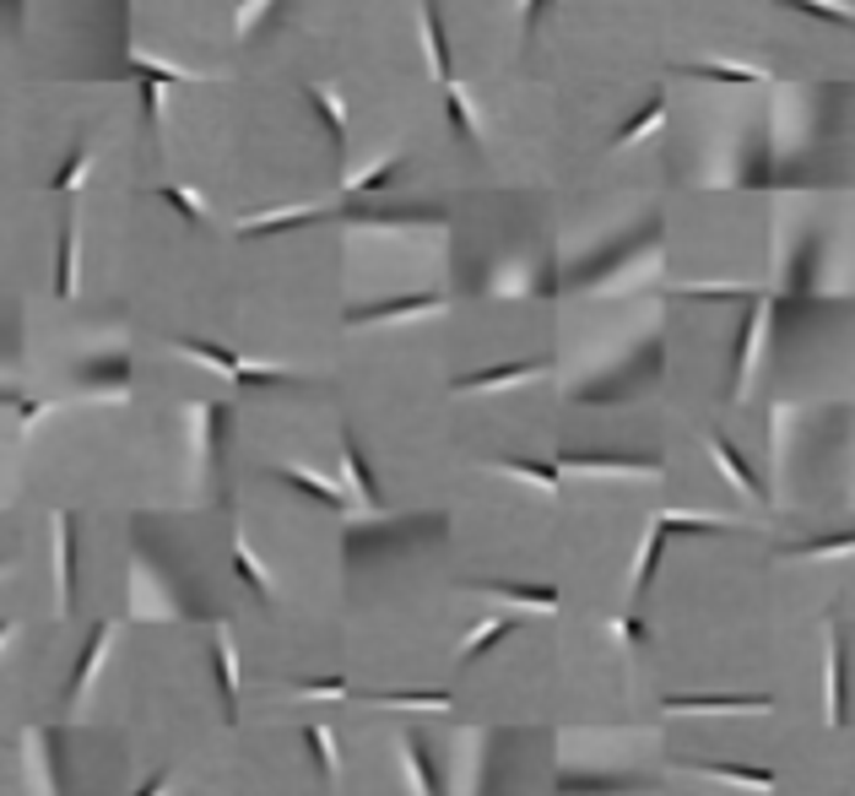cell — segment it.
Returning <instances> with one entry per match:
<instances>
[{
    "instance_id": "cell-1",
    "label": "cell",
    "mask_w": 855,
    "mask_h": 796,
    "mask_svg": "<svg viewBox=\"0 0 855 796\" xmlns=\"http://www.w3.org/2000/svg\"><path fill=\"white\" fill-rule=\"evenodd\" d=\"M438 310H444V293H407V299H385V304L352 310L347 325H380V319H412V315H438Z\"/></svg>"
},
{
    "instance_id": "cell-2",
    "label": "cell",
    "mask_w": 855,
    "mask_h": 796,
    "mask_svg": "<svg viewBox=\"0 0 855 796\" xmlns=\"http://www.w3.org/2000/svg\"><path fill=\"white\" fill-rule=\"evenodd\" d=\"M537 374H547L542 358H531V363H493V369L460 374L455 390H460V396H466V390H504V385H526V379H537Z\"/></svg>"
},
{
    "instance_id": "cell-3",
    "label": "cell",
    "mask_w": 855,
    "mask_h": 796,
    "mask_svg": "<svg viewBox=\"0 0 855 796\" xmlns=\"http://www.w3.org/2000/svg\"><path fill=\"white\" fill-rule=\"evenodd\" d=\"M55 569H60V613L76 607V526L71 515H55Z\"/></svg>"
},
{
    "instance_id": "cell-4",
    "label": "cell",
    "mask_w": 855,
    "mask_h": 796,
    "mask_svg": "<svg viewBox=\"0 0 855 796\" xmlns=\"http://www.w3.org/2000/svg\"><path fill=\"white\" fill-rule=\"evenodd\" d=\"M769 715L774 710V699L769 694H758V699H666V715Z\"/></svg>"
},
{
    "instance_id": "cell-5",
    "label": "cell",
    "mask_w": 855,
    "mask_h": 796,
    "mask_svg": "<svg viewBox=\"0 0 855 796\" xmlns=\"http://www.w3.org/2000/svg\"><path fill=\"white\" fill-rule=\"evenodd\" d=\"M341 472H347V482H352V493H358L363 509H380V482H374V472H369V461H363V450H358L352 434H341Z\"/></svg>"
},
{
    "instance_id": "cell-6",
    "label": "cell",
    "mask_w": 855,
    "mask_h": 796,
    "mask_svg": "<svg viewBox=\"0 0 855 796\" xmlns=\"http://www.w3.org/2000/svg\"><path fill=\"white\" fill-rule=\"evenodd\" d=\"M710 450H714V461H720V472L736 482V487H742V493H747L752 504H763V482L752 478V467L742 461V450H736V445H731L725 434H710Z\"/></svg>"
},
{
    "instance_id": "cell-7",
    "label": "cell",
    "mask_w": 855,
    "mask_h": 796,
    "mask_svg": "<svg viewBox=\"0 0 855 796\" xmlns=\"http://www.w3.org/2000/svg\"><path fill=\"white\" fill-rule=\"evenodd\" d=\"M763 299H752V310L742 315V336H736V374H731V390L742 396L747 390V374H752V347H758V330H763Z\"/></svg>"
},
{
    "instance_id": "cell-8",
    "label": "cell",
    "mask_w": 855,
    "mask_h": 796,
    "mask_svg": "<svg viewBox=\"0 0 855 796\" xmlns=\"http://www.w3.org/2000/svg\"><path fill=\"white\" fill-rule=\"evenodd\" d=\"M309 104H314V114L325 120V136H330V147H336V162L347 158V114H341V98H336V87H309Z\"/></svg>"
},
{
    "instance_id": "cell-9",
    "label": "cell",
    "mask_w": 855,
    "mask_h": 796,
    "mask_svg": "<svg viewBox=\"0 0 855 796\" xmlns=\"http://www.w3.org/2000/svg\"><path fill=\"white\" fill-rule=\"evenodd\" d=\"M423 44H428V71H433L438 82H449V38H444L438 0H423Z\"/></svg>"
},
{
    "instance_id": "cell-10",
    "label": "cell",
    "mask_w": 855,
    "mask_h": 796,
    "mask_svg": "<svg viewBox=\"0 0 855 796\" xmlns=\"http://www.w3.org/2000/svg\"><path fill=\"white\" fill-rule=\"evenodd\" d=\"M477 591H487V596H509V602H526V607H537V613H558V607H564L558 586H504V580H482Z\"/></svg>"
},
{
    "instance_id": "cell-11",
    "label": "cell",
    "mask_w": 855,
    "mask_h": 796,
    "mask_svg": "<svg viewBox=\"0 0 855 796\" xmlns=\"http://www.w3.org/2000/svg\"><path fill=\"white\" fill-rule=\"evenodd\" d=\"M444 109H449V125H455V136H460L466 147H477V136H482V125H477V109H471V93H466L460 82H444Z\"/></svg>"
},
{
    "instance_id": "cell-12",
    "label": "cell",
    "mask_w": 855,
    "mask_h": 796,
    "mask_svg": "<svg viewBox=\"0 0 855 796\" xmlns=\"http://www.w3.org/2000/svg\"><path fill=\"white\" fill-rule=\"evenodd\" d=\"M277 478H282L287 487H298V493H309V498L325 504V509H347V493H341L336 482L314 478V472H303V467H277Z\"/></svg>"
},
{
    "instance_id": "cell-13",
    "label": "cell",
    "mask_w": 855,
    "mask_h": 796,
    "mask_svg": "<svg viewBox=\"0 0 855 796\" xmlns=\"http://www.w3.org/2000/svg\"><path fill=\"white\" fill-rule=\"evenodd\" d=\"M212 672H217V688H222V704H228V715H239V661H233V644H228V635L212 639Z\"/></svg>"
},
{
    "instance_id": "cell-14",
    "label": "cell",
    "mask_w": 855,
    "mask_h": 796,
    "mask_svg": "<svg viewBox=\"0 0 855 796\" xmlns=\"http://www.w3.org/2000/svg\"><path fill=\"white\" fill-rule=\"evenodd\" d=\"M688 76H705V82H720V87H758V82H769L758 65H725V60H694Z\"/></svg>"
},
{
    "instance_id": "cell-15",
    "label": "cell",
    "mask_w": 855,
    "mask_h": 796,
    "mask_svg": "<svg viewBox=\"0 0 855 796\" xmlns=\"http://www.w3.org/2000/svg\"><path fill=\"white\" fill-rule=\"evenodd\" d=\"M320 206H287V212H266V217H244L239 233L244 239H261V233H282V228H298V222H314Z\"/></svg>"
},
{
    "instance_id": "cell-16",
    "label": "cell",
    "mask_w": 855,
    "mask_h": 796,
    "mask_svg": "<svg viewBox=\"0 0 855 796\" xmlns=\"http://www.w3.org/2000/svg\"><path fill=\"white\" fill-rule=\"evenodd\" d=\"M55 299H76V222L60 228V250H55Z\"/></svg>"
},
{
    "instance_id": "cell-17",
    "label": "cell",
    "mask_w": 855,
    "mask_h": 796,
    "mask_svg": "<svg viewBox=\"0 0 855 796\" xmlns=\"http://www.w3.org/2000/svg\"><path fill=\"white\" fill-rule=\"evenodd\" d=\"M574 472H617V478H655V461H617V456H564Z\"/></svg>"
},
{
    "instance_id": "cell-18",
    "label": "cell",
    "mask_w": 855,
    "mask_h": 796,
    "mask_svg": "<svg viewBox=\"0 0 855 796\" xmlns=\"http://www.w3.org/2000/svg\"><path fill=\"white\" fill-rule=\"evenodd\" d=\"M829 721L845 726V639L829 629Z\"/></svg>"
},
{
    "instance_id": "cell-19",
    "label": "cell",
    "mask_w": 855,
    "mask_h": 796,
    "mask_svg": "<svg viewBox=\"0 0 855 796\" xmlns=\"http://www.w3.org/2000/svg\"><path fill=\"white\" fill-rule=\"evenodd\" d=\"M104 644H109V624H98L93 635H87V650L76 655V672H71V699H82L87 694V683H93V672H98V661H104Z\"/></svg>"
},
{
    "instance_id": "cell-20",
    "label": "cell",
    "mask_w": 855,
    "mask_h": 796,
    "mask_svg": "<svg viewBox=\"0 0 855 796\" xmlns=\"http://www.w3.org/2000/svg\"><path fill=\"white\" fill-rule=\"evenodd\" d=\"M173 347H179L184 358H195V363H212V369H222L228 379H233V374L244 369V358H233V352H228V347H217V341H195V336H179Z\"/></svg>"
},
{
    "instance_id": "cell-21",
    "label": "cell",
    "mask_w": 855,
    "mask_h": 796,
    "mask_svg": "<svg viewBox=\"0 0 855 796\" xmlns=\"http://www.w3.org/2000/svg\"><path fill=\"white\" fill-rule=\"evenodd\" d=\"M710 781L725 786H747V792H774V770H747V764H699Z\"/></svg>"
},
{
    "instance_id": "cell-22",
    "label": "cell",
    "mask_w": 855,
    "mask_h": 796,
    "mask_svg": "<svg viewBox=\"0 0 855 796\" xmlns=\"http://www.w3.org/2000/svg\"><path fill=\"white\" fill-rule=\"evenodd\" d=\"M374 704H396V710H449V694H444V688H390V694H374Z\"/></svg>"
},
{
    "instance_id": "cell-23",
    "label": "cell",
    "mask_w": 855,
    "mask_h": 796,
    "mask_svg": "<svg viewBox=\"0 0 855 796\" xmlns=\"http://www.w3.org/2000/svg\"><path fill=\"white\" fill-rule=\"evenodd\" d=\"M661 120H666V98L655 93V98H650V104H645V109H639V114H634V120H628V125L617 131V142H612V147L623 153V147H634V142H645V136H650V131H655Z\"/></svg>"
},
{
    "instance_id": "cell-24",
    "label": "cell",
    "mask_w": 855,
    "mask_h": 796,
    "mask_svg": "<svg viewBox=\"0 0 855 796\" xmlns=\"http://www.w3.org/2000/svg\"><path fill=\"white\" fill-rule=\"evenodd\" d=\"M401 759H407V770H412L418 796H444V792H438V775H433V759H428V748L418 743V737H407V743H401Z\"/></svg>"
},
{
    "instance_id": "cell-25",
    "label": "cell",
    "mask_w": 855,
    "mask_h": 796,
    "mask_svg": "<svg viewBox=\"0 0 855 796\" xmlns=\"http://www.w3.org/2000/svg\"><path fill=\"white\" fill-rule=\"evenodd\" d=\"M655 526H666V531H688V536H720V531H731V526L714 520V515H677V509H661Z\"/></svg>"
},
{
    "instance_id": "cell-26",
    "label": "cell",
    "mask_w": 855,
    "mask_h": 796,
    "mask_svg": "<svg viewBox=\"0 0 855 796\" xmlns=\"http://www.w3.org/2000/svg\"><path fill=\"white\" fill-rule=\"evenodd\" d=\"M233 569H239V580H244L255 596H272V575L255 564V553H250V542H244V536H233Z\"/></svg>"
},
{
    "instance_id": "cell-27",
    "label": "cell",
    "mask_w": 855,
    "mask_h": 796,
    "mask_svg": "<svg viewBox=\"0 0 855 796\" xmlns=\"http://www.w3.org/2000/svg\"><path fill=\"white\" fill-rule=\"evenodd\" d=\"M87 168H93V147H76L71 158L60 162V173L49 179V190H55V195H71V190H82V184H87Z\"/></svg>"
},
{
    "instance_id": "cell-28",
    "label": "cell",
    "mask_w": 855,
    "mask_h": 796,
    "mask_svg": "<svg viewBox=\"0 0 855 796\" xmlns=\"http://www.w3.org/2000/svg\"><path fill=\"white\" fill-rule=\"evenodd\" d=\"M396 173H401V158H380L374 168H369V173H358V179H341V190H347V195H374V190H385Z\"/></svg>"
},
{
    "instance_id": "cell-29",
    "label": "cell",
    "mask_w": 855,
    "mask_h": 796,
    "mask_svg": "<svg viewBox=\"0 0 855 796\" xmlns=\"http://www.w3.org/2000/svg\"><path fill=\"white\" fill-rule=\"evenodd\" d=\"M498 472L537 482L542 493H558V482H564V472H558V467H547V461H498Z\"/></svg>"
},
{
    "instance_id": "cell-30",
    "label": "cell",
    "mask_w": 855,
    "mask_h": 796,
    "mask_svg": "<svg viewBox=\"0 0 855 796\" xmlns=\"http://www.w3.org/2000/svg\"><path fill=\"white\" fill-rule=\"evenodd\" d=\"M303 743H309V753H314V770L330 781V775H336V737H330V726H303Z\"/></svg>"
},
{
    "instance_id": "cell-31",
    "label": "cell",
    "mask_w": 855,
    "mask_h": 796,
    "mask_svg": "<svg viewBox=\"0 0 855 796\" xmlns=\"http://www.w3.org/2000/svg\"><path fill=\"white\" fill-rule=\"evenodd\" d=\"M509 629H515V618H487L482 629H471V635H466V644H460V661H477L487 644H498V639L509 635Z\"/></svg>"
},
{
    "instance_id": "cell-32",
    "label": "cell",
    "mask_w": 855,
    "mask_h": 796,
    "mask_svg": "<svg viewBox=\"0 0 855 796\" xmlns=\"http://www.w3.org/2000/svg\"><path fill=\"white\" fill-rule=\"evenodd\" d=\"M845 553H855V531H845V536H818V542H796V547H791V558H845Z\"/></svg>"
},
{
    "instance_id": "cell-33",
    "label": "cell",
    "mask_w": 855,
    "mask_h": 796,
    "mask_svg": "<svg viewBox=\"0 0 855 796\" xmlns=\"http://www.w3.org/2000/svg\"><path fill=\"white\" fill-rule=\"evenodd\" d=\"M780 5L807 11V16H823V22H834V27H855V11L851 5H840V0H780Z\"/></svg>"
},
{
    "instance_id": "cell-34",
    "label": "cell",
    "mask_w": 855,
    "mask_h": 796,
    "mask_svg": "<svg viewBox=\"0 0 855 796\" xmlns=\"http://www.w3.org/2000/svg\"><path fill=\"white\" fill-rule=\"evenodd\" d=\"M157 195H162V201H168V206H173L184 222H206V201H201L195 190H184V184H162Z\"/></svg>"
},
{
    "instance_id": "cell-35",
    "label": "cell",
    "mask_w": 855,
    "mask_h": 796,
    "mask_svg": "<svg viewBox=\"0 0 855 796\" xmlns=\"http://www.w3.org/2000/svg\"><path fill=\"white\" fill-rule=\"evenodd\" d=\"M131 65H136V76H157V82H168V87H179V82H195L190 71H179V65H157V60H146V55H136Z\"/></svg>"
},
{
    "instance_id": "cell-36",
    "label": "cell",
    "mask_w": 855,
    "mask_h": 796,
    "mask_svg": "<svg viewBox=\"0 0 855 796\" xmlns=\"http://www.w3.org/2000/svg\"><path fill=\"white\" fill-rule=\"evenodd\" d=\"M287 369H266V363H244L239 374H233V385H282Z\"/></svg>"
},
{
    "instance_id": "cell-37",
    "label": "cell",
    "mask_w": 855,
    "mask_h": 796,
    "mask_svg": "<svg viewBox=\"0 0 855 796\" xmlns=\"http://www.w3.org/2000/svg\"><path fill=\"white\" fill-rule=\"evenodd\" d=\"M162 87H168V82L142 76V120H146V125H157V114H162Z\"/></svg>"
},
{
    "instance_id": "cell-38",
    "label": "cell",
    "mask_w": 855,
    "mask_h": 796,
    "mask_svg": "<svg viewBox=\"0 0 855 796\" xmlns=\"http://www.w3.org/2000/svg\"><path fill=\"white\" fill-rule=\"evenodd\" d=\"M303 699H347V677H320V683H298Z\"/></svg>"
},
{
    "instance_id": "cell-39",
    "label": "cell",
    "mask_w": 855,
    "mask_h": 796,
    "mask_svg": "<svg viewBox=\"0 0 855 796\" xmlns=\"http://www.w3.org/2000/svg\"><path fill=\"white\" fill-rule=\"evenodd\" d=\"M694 299H747V288H720V282H694Z\"/></svg>"
},
{
    "instance_id": "cell-40",
    "label": "cell",
    "mask_w": 855,
    "mask_h": 796,
    "mask_svg": "<svg viewBox=\"0 0 855 796\" xmlns=\"http://www.w3.org/2000/svg\"><path fill=\"white\" fill-rule=\"evenodd\" d=\"M44 412H49V401H16V423H22V429H33Z\"/></svg>"
},
{
    "instance_id": "cell-41",
    "label": "cell",
    "mask_w": 855,
    "mask_h": 796,
    "mask_svg": "<svg viewBox=\"0 0 855 796\" xmlns=\"http://www.w3.org/2000/svg\"><path fill=\"white\" fill-rule=\"evenodd\" d=\"M617 635H623V644H645V635H650V629H645L639 618H617Z\"/></svg>"
},
{
    "instance_id": "cell-42",
    "label": "cell",
    "mask_w": 855,
    "mask_h": 796,
    "mask_svg": "<svg viewBox=\"0 0 855 796\" xmlns=\"http://www.w3.org/2000/svg\"><path fill=\"white\" fill-rule=\"evenodd\" d=\"M255 11H261V0H239V33H250V22H255Z\"/></svg>"
},
{
    "instance_id": "cell-43",
    "label": "cell",
    "mask_w": 855,
    "mask_h": 796,
    "mask_svg": "<svg viewBox=\"0 0 855 796\" xmlns=\"http://www.w3.org/2000/svg\"><path fill=\"white\" fill-rule=\"evenodd\" d=\"M542 11H547V0H526V33L542 22Z\"/></svg>"
},
{
    "instance_id": "cell-44",
    "label": "cell",
    "mask_w": 855,
    "mask_h": 796,
    "mask_svg": "<svg viewBox=\"0 0 855 796\" xmlns=\"http://www.w3.org/2000/svg\"><path fill=\"white\" fill-rule=\"evenodd\" d=\"M162 792H168V770H162V775H152V781H146L136 796H162Z\"/></svg>"
},
{
    "instance_id": "cell-45",
    "label": "cell",
    "mask_w": 855,
    "mask_h": 796,
    "mask_svg": "<svg viewBox=\"0 0 855 796\" xmlns=\"http://www.w3.org/2000/svg\"><path fill=\"white\" fill-rule=\"evenodd\" d=\"M5 635H11V624H5V618H0V644H5Z\"/></svg>"
},
{
    "instance_id": "cell-46",
    "label": "cell",
    "mask_w": 855,
    "mask_h": 796,
    "mask_svg": "<svg viewBox=\"0 0 855 796\" xmlns=\"http://www.w3.org/2000/svg\"><path fill=\"white\" fill-rule=\"evenodd\" d=\"M0 575H5V564H0Z\"/></svg>"
}]
</instances>
